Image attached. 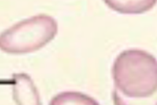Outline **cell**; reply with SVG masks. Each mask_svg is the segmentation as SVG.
Here are the masks:
<instances>
[{
	"mask_svg": "<svg viewBox=\"0 0 157 105\" xmlns=\"http://www.w3.org/2000/svg\"><path fill=\"white\" fill-rule=\"evenodd\" d=\"M115 89L131 99L146 98L157 92V60L147 51H122L112 68Z\"/></svg>",
	"mask_w": 157,
	"mask_h": 105,
	"instance_id": "6da1fadb",
	"label": "cell"
},
{
	"mask_svg": "<svg viewBox=\"0 0 157 105\" xmlns=\"http://www.w3.org/2000/svg\"><path fill=\"white\" fill-rule=\"evenodd\" d=\"M58 32L56 20L40 14L26 18L0 34V49L8 54H27L40 49Z\"/></svg>",
	"mask_w": 157,
	"mask_h": 105,
	"instance_id": "7a4b0ae2",
	"label": "cell"
},
{
	"mask_svg": "<svg viewBox=\"0 0 157 105\" xmlns=\"http://www.w3.org/2000/svg\"><path fill=\"white\" fill-rule=\"evenodd\" d=\"M9 84L13 86V99L17 105H41L39 92L28 74H13Z\"/></svg>",
	"mask_w": 157,
	"mask_h": 105,
	"instance_id": "3957f363",
	"label": "cell"
},
{
	"mask_svg": "<svg viewBox=\"0 0 157 105\" xmlns=\"http://www.w3.org/2000/svg\"><path fill=\"white\" fill-rule=\"evenodd\" d=\"M49 105H99L92 97L79 92H63L54 96Z\"/></svg>",
	"mask_w": 157,
	"mask_h": 105,
	"instance_id": "277c9868",
	"label": "cell"
},
{
	"mask_svg": "<svg viewBox=\"0 0 157 105\" xmlns=\"http://www.w3.org/2000/svg\"><path fill=\"white\" fill-rule=\"evenodd\" d=\"M105 3L121 13H143L151 9L156 1H105Z\"/></svg>",
	"mask_w": 157,
	"mask_h": 105,
	"instance_id": "5b68a950",
	"label": "cell"
},
{
	"mask_svg": "<svg viewBox=\"0 0 157 105\" xmlns=\"http://www.w3.org/2000/svg\"><path fill=\"white\" fill-rule=\"evenodd\" d=\"M113 102L115 105H157V92L152 96L140 99H131L123 96L116 89L113 91Z\"/></svg>",
	"mask_w": 157,
	"mask_h": 105,
	"instance_id": "8992f818",
	"label": "cell"
}]
</instances>
